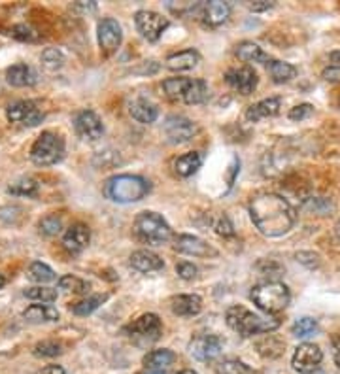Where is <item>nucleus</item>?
I'll use <instances>...</instances> for the list:
<instances>
[{"label": "nucleus", "instance_id": "1", "mask_svg": "<svg viewBox=\"0 0 340 374\" xmlns=\"http://www.w3.org/2000/svg\"><path fill=\"white\" fill-rule=\"evenodd\" d=\"M249 215L257 231L264 237H282L293 229L297 222L295 208L276 193H257L249 200Z\"/></svg>", "mask_w": 340, "mask_h": 374}, {"label": "nucleus", "instance_id": "2", "mask_svg": "<svg viewBox=\"0 0 340 374\" xmlns=\"http://www.w3.org/2000/svg\"><path fill=\"white\" fill-rule=\"evenodd\" d=\"M227 325L233 329L234 333L240 336H253L263 335V333H272L280 327V320L274 316H257L249 312L244 306H231L225 314Z\"/></svg>", "mask_w": 340, "mask_h": 374}, {"label": "nucleus", "instance_id": "3", "mask_svg": "<svg viewBox=\"0 0 340 374\" xmlns=\"http://www.w3.org/2000/svg\"><path fill=\"white\" fill-rule=\"evenodd\" d=\"M106 197L113 202L128 204L142 200L150 193V182L144 180L142 176L133 174H117L112 176L104 185Z\"/></svg>", "mask_w": 340, "mask_h": 374}, {"label": "nucleus", "instance_id": "4", "mask_svg": "<svg viewBox=\"0 0 340 374\" xmlns=\"http://www.w3.org/2000/svg\"><path fill=\"white\" fill-rule=\"evenodd\" d=\"M249 299L253 301V305L263 310L269 316L272 314L282 312L289 301H291V293L287 290L286 283L276 282V280H271V282H263L256 285L251 293H249Z\"/></svg>", "mask_w": 340, "mask_h": 374}, {"label": "nucleus", "instance_id": "5", "mask_svg": "<svg viewBox=\"0 0 340 374\" xmlns=\"http://www.w3.org/2000/svg\"><path fill=\"white\" fill-rule=\"evenodd\" d=\"M133 229H135L136 237L151 246H163L172 238V229L165 222V218L155 212H148V210L136 215Z\"/></svg>", "mask_w": 340, "mask_h": 374}, {"label": "nucleus", "instance_id": "6", "mask_svg": "<svg viewBox=\"0 0 340 374\" xmlns=\"http://www.w3.org/2000/svg\"><path fill=\"white\" fill-rule=\"evenodd\" d=\"M65 155V140L52 130H44L30 148V161L38 167H49L59 163Z\"/></svg>", "mask_w": 340, "mask_h": 374}, {"label": "nucleus", "instance_id": "7", "mask_svg": "<svg viewBox=\"0 0 340 374\" xmlns=\"http://www.w3.org/2000/svg\"><path fill=\"white\" fill-rule=\"evenodd\" d=\"M131 338L140 346H148V344L157 342L159 336L163 333V325L161 320L155 314H144L138 320L128 327Z\"/></svg>", "mask_w": 340, "mask_h": 374}, {"label": "nucleus", "instance_id": "8", "mask_svg": "<svg viewBox=\"0 0 340 374\" xmlns=\"http://www.w3.org/2000/svg\"><path fill=\"white\" fill-rule=\"evenodd\" d=\"M135 25L138 32L142 34L144 38L148 40V42H157L161 36H163V32L168 29V19L163 17L157 12H151V10H140V12H136L135 16Z\"/></svg>", "mask_w": 340, "mask_h": 374}, {"label": "nucleus", "instance_id": "9", "mask_svg": "<svg viewBox=\"0 0 340 374\" xmlns=\"http://www.w3.org/2000/svg\"><path fill=\"white\" fill-rule=\"evenodd\" d=\"M321 359H324V351L319 350V346L304 342L295 348L291 365L299 374H314L321 365Z\"/></svg>", "mask_w": 340, "mask_h": 374}, {"label": "nucleus", "instance_id": "10", "mask_svg": "<svg viewBox=\"0 0 340 374\" xmlns=\"http://www.w3.org/2000/svg\"><path fill=\"white\" fill-rule=\"evenodd\" d=\"M6 117L12 123H19L25 127H36L38 123L44 121L45 115L32 100H17L8 106Z\"/></svg>", "mask_w": 340, "mask_h": 374}, {"label": "nucleus", "instance_id": "11", "mask_svg": "<svg viewBox=\"0 0 340 374\" xmlns=\"http://www.w3.org/2000/svg\"><path fill=\"white\" fill-rule=\"evenodd\" d=\"M221 350H223V342L216 335H199L189 344L191 355L203 363H210L214 359H218Z\"/></svg>", "mask_w": 340, "mask_h": 374}, {"label": "nucleus", "instance_id": "12", "mask_svg": "<svg viewBox=\"0 0 340 374\" xmlns=\"http://www.w3.org/2000/svg\"><path fill=\"white\" fill-rule=\"evenodd\" d=\"M196 125L183 115H170L165 123V135L172 144H185L196 135Z\"/></svg>", "mask_w": 340, "mask_h": 374}, {"label": "nucleus", "instance_id": "13", "mask_svg": "<svg viewBox=\"0 0 340 374\" xmlns=\"http://www.w3.org/2000/svg\"><path fill=\"white\" fill-rule=\"evenodd\" d=\"M74 129L78 137L93 142V140H98V138L102 137L104 125H102L100 117L93 110H82L74 117Z\"/></svg>", "mask_w": 340, "mask_h": 374}, {"label": "nucleus", "instance_id": "14", "mask_svg": "<svg viewBox=\"0 0 340 374\" xmlns=\"http://www.w3.org/2000/svg\"><path fill=\"white\" fill-rule=\"evenodd\" d=\"M121 40H123V32L115 19L106 17L98 23V46L104 51V55H112L120 47Z\"/></svg>", "mask_w": 340, "mask_h": 374}, {"label": "nucleus", "instance_id": "15", "mask_svg": "<svg viewBox=\"0 0 340 374\" xmlns=\"http://www.w3.org/2000/svg\"><path fill=\"white\" fill-rule=\"evenodd\" d=\"M225 80L227 84L231 85L234 91L242 93V95H251V93L256 91L257 82H259L256 70L251 69V67L231 69L225 74Z\"/></svg>", "mask_w": 340, "mask_h": 374}, {"label": "nucleus", "instance_id": "16", "mask_svg": "<svg viewBox=\"0 0 340 374\" xmlns=\"http://www.w3.org/2000/svg\"><path fill=\"white\" fill-rule=\"evenodd\" d=\"M174 248L180 253L193 255V257H214V255H218V252L210 244H206L204 240H201L199 237H191V235H178L174 238Z\"/></svg>", "mask_w": 340, "mask_h": 374}, {"label": "nucleus", "instance_id": "17", "mask_svg": "<svg viewBox=\"0 0 340 374\" xmlns=\"http://www.w3.org/2000/svg\"><path fill=\"white\" fill-rule=\"evenodd\" d=\"M91 240V233L87 225L83 223H74L72 227H68L65 237H63V248L68 253H80L83 252Z\"/></svg>", "mask_w": 340, "mask_h": 374}, {"label": "nucleus", "instance_id": "18", "mask_svg": "<svg viewBox=\"0 0 340 374\" xmlns=\"http://www.w3.org/2000/svg\"><path fill=\"white\" fill-rule=\"evenodd\" d=\"M176 353L170 350H153L144 355V371L148 374H166L174 365Z\"/></svg>", "mask_w": 340, "mask_h": 374}, {"label": "nucleus", "instance_id": "19", "mask_svg": "<svg viewBox=\"0 0 340 374\" xmlns=\"http://www.w3.org/2000/svg\"><path fill=\"white\" fill-rule=\"evenodd\" d=\"M201 16H203L204 25H208V27H219V25L225 23L229 16H231V6L227 2H221V0L206 2V4H203Z\"/></svg>", "mask_w": 340, "mask_h": 374}, {"label": "nucleus", "instance_id": "20", "mask_svg": "<svg viewBox=\"0 0 340 374\" xmlns=\"http://www.w3.org/2000/svg\"><path fill=\"white\" fill-rule=\"evenodd\" d=\"M131 265L138 272H144V274L155 272V270H161L165 267L163 259L159 257L157 253L150 252V250H136V252L131 253Z\"/></svg>", "mask_w": 340, "mask_h": 374}, {"label": "nucleus", "instance_id": "21", "mask_svg": "<svg viewBox=\"0 0 340 374\" xmlns=\"http://www.w3.org/2000/svg\"><path fill=\"white\" fill-rule=\"evenodd\" d=\"M280 106H282V100L280 99H264L259 100L257 104H251V106L246 110V119L248 121H261V119H269V117H274L278 115Z\"/></svg>", "mask_w": 340, "mask_h": 374}, {"label": "nucleus", "instance_id": "22", "mask_svg": "<svg viewBox=\"0 0 340 374\" xmlns=\"http://www.w3.org/2000/svg\"><path fill=\"white\" fill-rule=\"evenodd\" d=\"M6 80L8 84L14 85V87H30V85L36 84V72L30 69L29 65L17 62L6 70Z\"/></svg>", "mask_w": 340, "mask_h": 374}, {"label": "nucleus", "instance_id": "23", "mask_svg": "<svg viewBox=\"0 0 340 374\" xmlns=\"http://www.w3.org/2000/svg\"><path fill=\"white\" fill-rule=\"evenodd\" d=\"M199 61H201V55L196 54L195 49H183L166 57V69H170L172 72H185V70L195 69Z\"/></svg>", "mask_w": 340, "mask_h": 374}, {"label": "nucleus", "instance_id": "24", "mask_svg": "<svg viewBox=\"0 0 340 374\" xmlns=\"http://www.w3.org/2000/svg\"><path fill=\"white\" fill-rule=\"evenodd\" d=\"M128 112H131V115L135 117L136 121H140V123H153L155 119H157V115H159L157 106L146 99L133 100V102H131V106H128Z\"/></svg>", "mask_w": 340, "mask_h": 374}, {"label": "nucleus", "instance_id": "25", "mask_svg": "<svg viewBox=\"0 0 340 374\" xmlns=\"http://www.w3.org/2000/svg\"><path fill=\"white\" fill-rule=\"evenodd\" d=\"M201 165H203V155L199 152H189L174 161V172L181 178H189L195 174Z\"/></svg>", "mask_w": 340, "mask_h": 374}, {"label": "nucleus", "instance_id": "26", "mask_svg": "<svg viewBox=\"0 0 340 374\" xmlns=\"http://www.w3.org/2000/svg\"><path fill=\"white\" fill-rule=\"evenodd\" d=\"M23 318L29 323H49V321L59 320V312H57V308L49 305H30L23 312Z\"/></svg>", "mask_w": 340, "mask_h": 374}, {"label": "nucleus", "instance_id": "27", "mask_svg": "<svg viewBox=\"0 0 340 374\" xmlns=\"http://www.w3.org/2000/svg\"><path fill=\"white\" fill-rule=\"evenodd\" d=\"M203 310V301L199 295H178L172 299V312L178 316H196Z\"/></svg>", "mask_w": 340, "mask_h": 374}, {"label": "nucleus", "instance_id": "28", "mask_svg": "<svg viewBox=\"0 0 340 374\" xmlns=\"http://www.w3.org/2000/svg\"><path fill=\"white\" fill-rule=\"evenodd\" d=\"M267 70H269V74H271L272 82L274 84H286V82H291L295 76H297V67H293L291 62L286 61H274L271 59L269 65H267Z\"/></svg>", "mask_w": 340, "mask_h": 374}, {"label": "nucleus", "instance_id": "29", "mask_svg": "<svg viewBox=\"0 0 340 374\" xmlns=\"http://www.w3.org/2000/svg\"><path fill=\"white\" fill-rule=\"evenodd\" d=\"M236 57L244 62H264L269 65V55L264 54L261 47L253 42H242L236 46Z\"/></svg>", "mask_w": 340, "mask_h": 374}, {"label": "nucleus", "instance_id": "30", "mask_svg": "<svg viewBox=\"0 0 340 374\" xmlns=\"http://www.w3.org/2000/svg\"><path fill=\"white\" fill-rule=\"evenodd\" d=\"M27 278L34 283H49L57 280V274H55V270H53L52 267H47L45 263H42V261H34V263H30L29 270H27Z\"/></svg>", "mask_w": 340, "mask_h": 374}, {"label": "nucleus", "instance_id": "31", "mask_svg": "<svg viewBox=\"0 0 340 374\" xmlns=\"http://www.w3.org/2000/svg\"><path fill=\"white\" fill-rule=\"evenodd\" d=\"M208 84L204 80H191L188 91H185V97H183V102L185 104H203L208 100Z\"/></svg>", "mask_w": 340, "mask_h": 374}, {"label": "nucleus", "instance_id": "32", "mask_svg": "<svg viewBox=\"0 0 340 374\" xmlns=\"http://www.w3.org/2000/svg\"><path fill=\"white\" fill-rule=\"evenodd\" d=\"M189 84H191L189 78H168V80L163 82V89H165V95L170 100H183Z\"/></svg>", "mask_w": 340, "mask_h": 374}, {"label": "nucleus", "instance_id": "33", "mask_svg": "<svg viewBox=\"0 0 340 374\" xmlns=\"http://www.w3.org/2000/svg\"><path fill=\"white\" fill-rule=\"evenodd\" d=\"M216 374H256L244 361L238 359H225L216 365Z\"/></svg>", "mask_w": 340, "mask_h": 374}, {"label": "nucleus", "instance_id": "34", "mask_svg": "<svg viewBox=\"0 0 340 374\" xmlns=\"http://www.w3.org/2000/svg\"><path fill=\"white\" fill-rule=\"evenodd\" d=\"M8 193L17 195V197H34L38 193V183L32 178H21L8 187Z\"/></svg>", "mask_w": 340, "mask_h": 374}, {"label": "nucleus", "instance_id": "35", "mask_svg": "<svg viewBox=\"0 0 340 374\" xmlns=\"http://www.w3.org/2000/svg\"><path fill=\"white\" fill-rule=\"evenodd\" d=\"M106 299H108V295H93V297L85 299V301H82V303L74 305L72 312H74L76 316H89V314L95 312L98 306L104 303Z\"/></svg>", "mask_w": 340, "mask_h": 374}, {"label": "nucleus", "instance_id": "36", "mask_svg": "<svg viewBox=\"0 0 340 374\" xmlns=\"http://www.w3.org/2000/svg\"><path fill=\"white\" fill-rule=\"evenodd\" d=\"M317 331V321L314 318H301L293 323L291 327V333L297 338H308Z\"/></svg>", "mask_w": 340, "mask_h": 374}, {"label": "nucleus", "instance_id": "37", "mask_svg": "<svg viewBox=\"0 0 340 374\" xmlns=\"http://www.w3.org/2000/svg\"><path fill=\"white\" fill-rule=\"evenodd\" d=\"M59 288L65 291H70V293H87L89 291V283L78 278V276L67 274L59 278Z\"/></svg>", "mask_w": 340, "mask_h": 374}, {"label": "nucleus", "instance_id": "38", "mask_svg": "<svg viewBox=\"0 0 340 374\" xmlns=\"http://www.w3.org/2000/svg\"><path fill=\"white\" fill-rule=\"evenodd\" d=\"M25 297L30 299V301H40L42 305H45V303L57 301V291L52 290V288H42V285H38V288L25 290Z\"/></svg>", "mask_w": 340, "mask_h": 374}, {"label": "nucleus", "instance_id": "39", "mask_svg": "<svg viewBox=\"0 0 340 374\" xmlns=\"http://www.w3.org/2000/svg\"><path fill=\"white\" fill-rule=\"evenodd\" d=\"M63 353V346L55 340H42L34 346L36 358H57Z\"/></svg>", "mask_w": 340, "mask_h": 374}, {"label": "nucleus", "instance_id": "40", "mask_svg": "<svg viewBox=\"0 0 340 374\" xmlns=\"http://www.w3.org/2000/svg\"><path fill=\"white\" fill-rule=\"evenodd\" d=\"M63 62H65V57H63V54H60L59 49H55V47H49V49H45L44 54H42V65H44L49 72L59 70L60 67H63Z\"/></svg>", "mask_w": 340, "mask_h": 374}, {"label": "nucleus", "instance_id": "41", "mask_svg": "<svg viewBox=\"0 0 340 374\" xmlns=\"http://www.w3.org/2000/svg\"><path fill=\"white\" fill-rule=\"evenodd\" d=\"M60 229H63V223L57 215H47L40 222V233L45 237H55V235H59Z\"/></svg>", "mask_w": 340, "mask_h": 374}, {"label": "nucleus", "instance_id": "42", "mask_svg": "<svg viewBox=\"0 0 340 374\" xmlns=\"http://www.w3.org/2000/svg\"><path fill=\"white\" fill-rule=\"evenodd\" d=\"M176 272H178V276H180L181 280H193V278H196V267L193 265V263H189V261H181V263H178L176 265Z\"/></svg>", "mask_w": 340, "mask_h": 374}, {"label": "nucleus", "instance_id": "43", "mask_svg": "<svg viewBox=\"0 0 340 374\" xmlns=\"http://www.w3.org/2000/svg\"><path fill=\"white\" fill-rule=\"evenodd\" d=\"M312 112H314L312 104H299V106H295L289 110V119H291V121H302V119H306L308 115H312Z\"/></svg>", "mask_w": 340, "mask_h": 374}, {"label": "nucleus", "instance_id": "44", "mask_svg": "<svg viewBox=\"0 0 340 374\" xmlns=\"http://www.w3.org/2000/svg\"><path fill=\"white\" fill-rule=\"evenodd\" d=\"M216 231H218V235H221V237H233L234 235L233 223H231V220L227 215L219 218L218 223H216Z\"/></svg>", "mask_w": 340, "mask_h": 374}, {"label": "nucleus", "instance_id": "45", "mask_svg": "<svg viewBox=\"0 0 340 374\" xmlns=\"http://www.w3.org/2000/svg\"><path fill=\"white\" fill-rule=\"evenodd\" d=\"M12 34L19 40H36V32L32 31L30 27H27V25H17V27H14Z\"/></svg>", "mask_w": 340, "mask_h": 374}, {"label": "nucleus", "instance_id": "46", "mask_svg": "<svg viewBox=\"0 0 340 374\" xmlns=\"http://www.w3.org/2000/svg\"><path fill=\"white\" fill-rule=\"evenodd\" d=\"M324 80L325 82H331V84H337V82H340V69L339 67H329V69L324 70Z\"/></svg>", "mask_w": 340, "mask_h": 374}, {"label": "nucleus", "instance_id": "47", "mask_svg": "<svg viewBox=\"0 0 340 374\" xmlns=\"http://www.w3.org/2000/svg\"><path fill=\"white\" fill-rule=\"evenodd\" d=\"M332 358H335V363L340 369V335L332 336Z\"/></svg>", "mask_w": 340, "mask_h": 374}, {"label": "nucleus", "instance_id": "48", "mask_svg": "<svg viewBox=\"0 0 340 374\" xmlns=\"http://www.w3.org/2000/svg\"><path fill=\"white\" fill-rule=\"evenodd\" d=\"M274 4L272 2H264V0H261V2H253V4H248V8L251 10V12H264V10H271Z\"/></svg>", "mask_w": 340, "mask_h": 374}, {"label": "nucleus", "instance_id": "49", "mask_svg": "<svg viewBox=\"0 0 340 374\" xmlns=\"http://www.w3.org/2000/svg\"><path fill=\"white\" fill-rule=\"evenodd\" d=\"M38 374H65V369L60 365H47L44 366Z\"/></svg>", "mask_w": 340, "mask_h": 374}, {"label": "nucleus", "instance_id": "50", "mask_svg": "<svg viewBox=\"0 0 340 374\" xmlns=\"http://www.w3.org/2000/svg\"><path fill=\"white\" fill-rule=\"evenodd\" d=\"M331 62H332V67H339L340 69V51H332Z\"/></svg>", "mask_w": 340, "mask_h": 374}, {"label": "nucleus", "instance_id": "51", "mask_svg": "<svg viewBox=\"0 0 340 374\" xmlns=\"http://www.w3.org/2000/svg\"><path fill=\"white\" fill-rule=\"evenodd\" d=\"M178 374H196L195 371H191V369H185V371H180Z\"/></svg>", "mask_w": 340, "mask_h": 374}, {"label": "nucleus", "instance_id": "52", "mask_svg": "<svg viewBox=\"0 0 340 374\" xmlns=\"http://www.w3.org/2000/svg\"><path fill=\"white\" fill-rule=\"evenodd\" d=\"M4 283H6V280H4V276L0 274V290H2V288H4Z\"/></svg>", "mask_w": 340, "mask_h": 374}, {"label": "nucleus", "instance_id": "53", "mask_svg": "<svg viewBox=\"0 0 340 374\" xmlns=\"http://www.w3.org/2000/svg\"><path fill=\"white\" fill-rule=\"evenodd\" d=\"M339 233H340V225H339Z\"/></svg>", "mask_w": 340, "mask_h": 374}]
</instances>
